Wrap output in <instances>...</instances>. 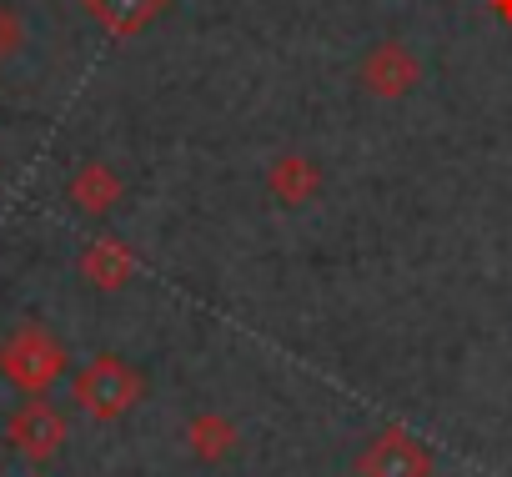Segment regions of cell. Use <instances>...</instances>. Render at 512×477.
I'll return each instance as SVG.
<instances>
[{
    "mask_svg": "<svg viewBox=\"0 0 512 477\" xmlns=\"http://www.w3.org/2000/svg\"><path fill=\"white\" fill-rule=\"evenodd\" d=\"M66 367H71L66 342L41 322H21L6 342H0V377L26 397H46L66 377Z\"/></svg>",
    "mask_w": 512,
    "mask_h": 477,
    "instance_id": "6da1fadb",
    "label": "cell"
},
{
    "mask_svg": "<svg viewBox=\"0 0 512 477\" xmlns=\"http://www.w3.org/2000/svg\"><path fill=\"white\" fill-rule=\"evenodd\" d=\"M141 392H146L141 372H136L126 357H116V352L91 357V362L71 377V402H76L91 422H121V417L141 402Z\"/></svg>",
    "mask_w": 512,
    "mask_h": 477,
    "instance_id": "7a4b0ae2",
    "label": "cell"
},
{
    "mask_svg": "<svg viewBox=\"0 0 512 477\" xmlns=\"http://www.w3.org/2000/svg\"><path fill=\"white\" fill-rule=\"evenodd\" d=\"M6 442L31 462V467H46L61 447H66V412L46 397H26L11 422H6Z\"/></svg>",
    "mask_w": 512,
    "mask_h": 477,
    "instance_id": "3957f363",
    "label": "cell"
},
{
    "mask_svg": "<svg viewBox=\"0 0 512 477\" xmlns=\"http://www.w3.org/2000/svg\"><path fill=\"white\" fill-rule=\"evenodd\" d=\"M357 477H432V457L407 427H382L357 452Z\"/></svg>",
    "mask_w": 512,
    "mask_h": 477,
    "instance_id": "277c9868",
    "label": "cell"
},
{
    "mask_svg": "<svg viewBox=\"0 0 512 477\" xmlns=\"http://www.w3.org/2000/svg\"><path fill=\"white\" fill-rule=\"evenodd\" d=\"M357 81H362L377 101H402V96L417 91V81H422V61H417L402 41H377V46L362 56Z\"/></svg>",
    "mask_w": 512,
    "mask_h": 477,
    "instance_id": "5b68a950",
    "label": "cell"
},
{
    "mask_svg": "<svg viewBox=\"0 0 512 477\" xmlns=\"http://www.w3.org/2000/svg\"><path fill=\"white\" fill-rule=\"evenodd\" d=\"M136 267H141L136 252L126 242H116V236H91V242L81 247V257H76L81 282L96 287V292H121L136 277Z\"/></svg>",
    "mask_w": 512,
    "mask_h": 477,
    "instance_id": "8992f818",
    "label": "cell"
},
{
    "mask_svg": "<svg viewBox=\"0 0 512 477\" xmlns=\"http://www.w3.org/2000/svg\"><path fill=\"white\" fill-rule=\"evenodd\" d=\"M166 6H171V0H81V11H86L111 41L141 36L151 21H161Z\"/></svg>",
    "mask_w": 512,
    "mask_h": 477,
    "instance_id": "52a82bcc",
    "label": "cell"
},
{
    "mask_svg": "<svg viewBox=\"0 0 512 477\" xmlns=\"http://www.w3.org/2000/svg\"><path fill=\"white\" fill-rule=\"evenodd\" d=\"M267 191L282 201V206H307L317 191H322V166L302 151H282L272 166H267Z\"/></svg>",
    "mask_w": 512,
    "mask_h": 477,
    "instance_id": "ba28073f",
    "label": "cell"
},
{
    "mask_svg": "<svg viewBox=\"0 0 512 477\" xmlns=\"http://www.w3.org/2000/svg\"><path fill=\"white\" fill-rule=\"evenodd\" d=\"M181 442H186V452H191L196 462H221V457L236 452L241 432H236V422H231L226 412H196V417L181 427Z\"/></svg>",
    "mask_w": 512,
    "mask_h": 477,
    "instance_id": "9c48e42d",
    "label": "cell"
},
{
    "mask_svg": "<svg viewBox=\"0 0 512 477\" xmlns=\"http://www.w3.org/2000/svg\"><path fill=\"white\" fill-rule=\"evenodd\" d=\"M66 196H71L86 216H106V211L121 201V176H116L106 161H86V166H76Z\"/></svg>",
    "mask_w": 512,
    "mask_h": 477,
    "instance_id": "30bf717a",
    "label": "cell"
},
{
    "mask_svg": "<svg viewBox=\"0 0 512 477\" xmlns=\"http://www.w3.org/2000/svg\"><path fill=\"white\" fill-rule=\"evenodd\" d=\"M21 41H26V31H21V16H16L11 6H0V61H6V56H16V51H21Z\"/></svg>",
    "mask_w": 512,
    "mask_h": 477,
    "instance_id": "8fae6325",
    "label": "cell"
},
{
    "mask_svg": "<svg viewBox=\"0 0 512 477\" xmlns=\"http://www.w3.org/2000/svg\"><path fill=\"white\" fill-rule=\"evenodd\" d=\"M487 6H492V16H497L502 26H512V0H487Z\"/></svg>",
    "mask_w": 512,
    "mask_h": 477,
    "instance_id": "7c38bea8",
    "label": "cell"
}]
</instances>
